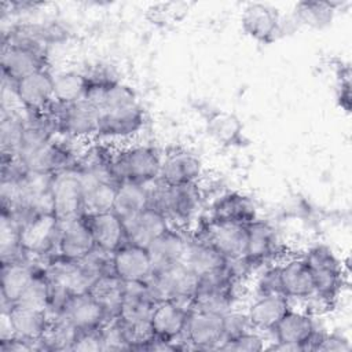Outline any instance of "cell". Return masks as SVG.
<instances>
[{"label": "cell", "mask_w": 352, "mask_h": 352, "mask_svg": "<svg viewBox=\"0 0 352 352\" xmlns=\"http://www.w3.org/2000/svg\"><path fill=\"white\" fill-rule=\"evenodd\" d=\"M129 242L148 248L172 224L165 213L151 205L124 221Z\"/></svg>", "instance_id": "obj_26"}, {"label": "cell", "mask_w": 352, "mask_h": 352, "mask_svg": "<svg viewBox=\"0 0 352 352\" xmlns=\"http://www.w3.org/2000/svg\"><path fill=\"white\" fill-rule=\"evenodd\" d=\"M48 67V48L26 40H3V84H12Z\"/></svg>", "instance_id": "obj_6"}, {"label": "cell", "mask_w": 352, "mask_h": 352, "mask_svg": "<svg viewBox=\"0 0 352 352\" xmlns=\"http://www.w3.org/2000/svg\"><path fill=\"white\" fill-rule=\"evenodd\" d=\"M337 99L340 102V106L345 110L349 111L351 107V81H349V72L345 74L341 73L337 84Z\"/></svg>", "instance_id": "obj_43"}, {"label": "cell", "mask_w": 352, "mask_h": 352, "mask_svg": "<svg viewBox=\"0 0 352 352\" xmlns=\"http://www.w3.org/2000/svg\"><path fill=\"white\" fill-rule=\"evenodd\" d=\"M201 202L199 183L166 186L158 179L150 183V205L162 210L172 226L183 228L192 221L198 214Z\"/></svg>", "instance_id": "obj_3"}, {"label": "cell", "mask_w": 352, "mask_h": 352, "mask_svg": "<svg viewBox=\"0 0 352 352\" xmlns=\"http://www.w3.org/2000/svg\"><path fill=\"white\" fill-rule=\"evenodd\" d=\"M205 128L209 138L223 147L242 146L245 140L243 124L236 114L227 110H210L205 118Z\"/></svg>", "instance_id": "obj_29"}, {"label": "cell", "mask_w": 352, "mask_h": 352, "mask_svg": "<svg viewBox=\"0 0 352 352\" xmlns=\"http://www.w3.org/2000/svg\"><path fill=\"white\" fill-rule=\"evenodd\" d=\"M162 154L150 144L131 143L114 150L113 175L118 183L148 184L158 179Z\"/></svg>", "instance_id": "obj_5"}, {"label": "cell", "mask_w": 352, "mask_h": 352, "mask_svg": "<svg viewBox=\"0 0 352 352\" xmlns=\"http://www.w3.org/2000/svg\"><path fill=\"white\" fill-rule=\"evenodd\" d=\"M243 33L260 44H272L283 37V14L268 3H248L241 14Z\"/></svg>", "instance_id": "obj_12"}, {"label": "cell", "mask_w": 352, "mask_h": 352, "mask_svg": "<svg viewBox=\"0 0 352 352\" xmlns=\"http://www.w3.org/2000/svg\"><path fill=\"white\" fill-rule=\"evenodd\" d=\"M146 282L157 302L173 300L188 307L198 287V276L191 272L184 263L166 270L154 271Z\"/></svg>", "instance_id": "obj_8"}, {"label": "cell", "mask_w": 352, "mask_h": 352, "mask_svg": "<svg viewBox=\"0 0 352 352\" xmlns=\"http://www.w3.org/2000/svg\"><path fill=\"white\" fill-rule=\"evenodd\" d=\"M352 345L349 338L338 331H322L315 351H337V352H348L351 351Z\"/></svg>", "instance_id": "obj_41"}, {"label": "cell", "mask_w": 352, "mask_h": 352, "mask_svg": "<svg viewBox=\"0 0 352 352\" xmlns=\"http://www.w3.org/2000/svg\"><path fill=\"white\" fill-rule=\"evenodd\" d=\"M84 219L96 248L107 253H113L128 242L125 224L116 212L104 210L96 213H84Z\"/></svg>", "instance_id": "obj_23"}, {"label": "cell", "mask_w": 352, "mask_h": 352, "mask_svg": "<svg viewBox=\"0 0 352 352\" xmlns=\"http://www.w3.org/2000/svg\"><path fill=\"white\" fill-rule=\"evenodd\" d=\"M183 263L198 279L224 270L228 260L205 238L195 235L188 238Z\"/></svg>", "instance_id": "obj_28"}, {"label": "cell", "mask_w": 352, "mask_h": 352, "mask_svg": "<svg viewBox=\"0 0 352 352\" xmlns=\"http://www.w3.org/2000/svg\"><path fill=\"white\" fill-rule=\"evenodd\" d=\"M52 213L58 221L80 217L85 213L84 190L76 168L51 176Z\"/></svg>", "instance_id": "obj_9"}, {"label": "cell", "mask_w": 352, "mask_h": 352, "mask_svg": "<svg viewBox=\"0 0 352 352\" xmlns=\"http://www.w3.org/2000/svg\"><path fill=\"white\" fill-rule=\"evenodd\" d=\"M25 126L26 118L23 111L19 113L18 110L6 109L3 106L0 121L1 155H16Z\"/></svg>", "instance_id": "obj_36"}, {"label": "cell", "mask_w": 352, "mask_h": 352, "mask_svg": "<svg viewBox=\"0 0 352 352\" xmlns=\"http://www.w3.org/2000/svg\"><path fill=\"white\" fill-rule=\"evenodd\" d=\"M1 320L8 326L12 337L30 344L34 351H40V340L50 323L47 311L16 302L1 307Z\"/></svg>", "instance_id": "obj_13"}, {"label": "cell", "mask_w": 352, "mask_h": 352, "mask_svg": "<svg viewBox=\"0 0 352 352\" xmlns=\"http://www.w3.org/2000/svg\"><path fill=\"white\" fill-rule=\"evenodd\" d=\"M38 267L41 263L33 258L1 263V307L16 304L22 298Z\"/></svg>", "instance_id": "obj_25"}, {"label": "cell", "mask_w": 352, "mask_h": 352, "mask_svg": "<svg viewBox=\"0 0 352 352\" xmlns=\"http://www.w3.org/2000/svg\"><path fill=\"white\" fill-rule=\"evenodd\" d=\"M51 300H52V286L41 265L37 268L30 285L28 286L26 292L23 293L22 298L18 302L48 312Z\"/></svg>", "instance_id": "obj_37"}, {"label": "cell", "mask_w": 352, "mask_h": 352, "mask_svg": "<svg viewBox=\"0 0 352 352\" xmlns=\"http://www.w3.org/2000/svg\"><path fill=\"white\" fill-rule=\"evenodd\" d=\"M96 248L84 214L76 219L59 221L56 253L70 258L82 260Z\"/></svg>", "instance_id": "obj_20"}, {"label": "cell", "mask_w": 352, "mask_h": 352, "mask_svg": "<svg viewBox=\"0 0 352 352\" xmlns=\"http://www.w3.org/2000/svg\"><path fill=\"white\" fill-rule=\"evenodd\" d=\"M78 330L60 314L50 315V323L40 340V351H72Z\"/></svg>", "instance_id": "obj_35"}, {"label": "cell", "mask_w": 352, "mask_h": 352, "mask_svg": "<svg viewBox=\"0 0 352 352\" xmlns=\"http://www.w3.org/2000/svg\"><path fill=\"white\" fill-rule=\"evenodd\" d=\"M280 252V241L275 227L261 219L248 224V250L246 258L256 267L275 263Z\"/></svg>", "instance_id": "obj_16"}, {"label": "cell", "mask_w": 352, "mask_h": 352, "mask_svg": "<svg viewBox=\"0 0 352 352\" xmlns=\"http://www.w3.org/2000/svg\"><path fill=\"white\" fill-rule=\"evenodd\" d=\"M72 351H103L100 329L78 331Z\"/></svg>", "instance_id": "obj_42"}, {"label": "cell", "mask_w": 352, "mask_h": 352, "mask_svg": "<svg viewBox=\"0 0 352 352\" xmlns=\"http://www.w3.org/2000/svg\"><path fill=\"white\" fill-rule=\"evenodd\" d=\"M7 87L25 114H40L54 102V73L50 67L34 72Z\"/></svg>", "instance_id": "obj_10"}, {"label": "cell", "mask_w": 352, "mask_h": 352, "mask_svg": "<svg viewBox=\"0 0 352 352\" xmlns=\"http://www.w3.org/2000/svg\"><path fill=\"white\" fill-rule=\"evenodd\" d=\"M282 292L290 301H305L315 294L311 270L302 256H290L279 261Z\"/></svg>", "instance_id": "obj_22"}, {"label": "cell", "mask_w": 352, "mask_h": 352, "mask_svg": "<svg viewBox=\"0 0 352 352\" xmlns=\"http://www.w3.org/2000/svg\"><path fill=\"white\" fill-rule=\"evenodd\" d=\"M153 183V182H151ZM150 205V183L139 184L131 182H122L117 186L113 212H116L122 221L131 219L146 206Z\"/></svg>", "instance_id": "obj_32"}, {"label": "cell", "mask_w": 352, "mask_h": 352, "mask_svg": "<svg viewBox=\"0 0 352 352\" xmlns=\"http://www.w3.org/2000/svg\"><path fill=\"white\" fill-rule=\"evenodd\" d=\"M254 279V293L256 296H267V294H283L282 283H280V272L279 263H270L261 267V270L256 274Z\"/></svg>", "instance_id": "obj_38"}, {"label": "cell", "mask_w": 352, "mask_h": 352, "mask_svg": "<svg viewBox=\"0 0 352 352\" xmlns=\"http://www.w3.org/2000/svg\"><path fill=\"white\" fill-rule=\"evenodd\" d=\"M155 304L147 282H125V293L117 318L125 322L150 320Z\"/></svg>", "instance_id": "obj_30"}, {"label": "cell", "mask_w": 352, "mask_h": 352, "mask_svg": "<svg viewBox=\"0 0 352 352\" xmlns=\"http://www.w3.org/2000/svg\"><path fill=\"white\" fill-rule=\"evenodd\" d=\"M224 315L190 307V314L183 334L187 349L219 351L226 340Z\"/></svg>", "instance_id": "obj_11"}, {"label": "cell", "mask_w": 352, "mask_h": 352, "mask_svg": "<svg viewBox=\"0 0 352 352\" xmlns=\"http://www.w3.org/2000/svg\"><path fill=\"white\" fill-rule=\"evenodd\" d=\"M257 217V206L250 197L243 192L228 191L213 201L208 221L249 224Z\"/></svg>", "instance_id": "obj_21"}, {"label": "cell", "mask_w": 352, "mask_h": 352, "mask_svg": "<svg viewBox=\"0 0 352 352\" xmlns=\"http://www.w3.org/2000/svg\"><path fill=\"white\" fill-rule=\"evenodd\" d=\"M315 285V297L327 308L333 307L345 283V268L333 249L324 243L309 246L302 254Z\"/></svg>", "instance_id": "obj_4"}, {"label": "cell", "mask_w": 352, "mask_h": 352, "mask_svg": "<svg viewBox=\"0 0 352 352\" xmlns=\"http://www.w3.org/2000/svg\"><path fill=\"white\" fill-rule=\"evenodd\" d=\"M338 7L340 3L334 1H300L294 6L292 15L298 26L320 30L331 25Z\"/></svg>", "instance_id": "obj_33"}, {"label": "cell", "mask_w": 352, "mask_h": 352, "mask_svg": "<svg viewBox=\"0 0 352 352\" xmlns=\"http://www.w3.org/2000/svg\"><path fill=\"white\" fill-rule=\"evenodd\" d=\"M111 271L124 282H146L153 274L148 249L125 242L111 253Z\"/></svg>", "instance_id": "obj_15"}, {"label": "cell", "mask_w": 352, "mask_h": 352, "mask_svg": "<svg viewBox=\"0 0 352 352\" xmlns=\"http://www.w3.org/2000/svg\"><path fill=\"white\" fill-rule=\"evenodd\" d=\"M292 308V301L285 294L256 296L249 304L246 315L252 327L260 333H272L283 315Z\"/></svg>", "instance_id": "obj_27"}, {"label": "cell", "mask_w": 352, "mask_h": 352, "mask_svg": "<svg viewBox=\"0 0 352 352\" xmlns=\"http://www.w3.org/2000/svg\"><path fill=\"white\" fill-rule=\"evenodd\" d=\"M88 293L102 305L110 319L118 316L124 293L125 282L114 272H107L98 276L89 286Z\"/></svg>", "instance_id": "obj_31"}, {"label": "cell", "mask_w": 352, "mask_h": 352, "mask_svg": "<svg viewBox=\"0 0 352 352\" xmlns=\"http://www.w3.org/2000/svg\"><path fill=\"white\" fill-rule=\"evenodd\" d=\"M224 334H226V340L232 338L235 336H239L248 330H252V324L249 322V318L245 312L241 311H235L234 308L231 311H228L227 314H224ZM224 340V341H226Z\"/></svg>", "instance_id": "obj_40"}, {"label": "cell", "mask_w": 352, "mask_h": 352, "mask_svg": "<svg viewBox=\"0 0 352 352\" xmlns=\"http://www.w3.org/2000/svg\"><path fill=\"white\" fill-rule=\"evenodd\" d=\"M56 314L63 315L78 331L98 330L110 320L102 305L88 292L70 294Z\"/></svg>", "instance_id": "obj_19"}, {"label": "cell", "mask_w": 352, "mask_h": 352, "mask_svg": "<svg viewBox=\"0 0 352 352\" xmlns=\"http://www.w3.org/2000/svg\"><path fill=\"white\" fill-rule=\"evenodd\" d=\"M263 349H265V338L254 329L226 340L219 348V351L231 352H258Z\"/></svg>", "instance_id": "obj_39"}, {"label": "cell", "mask_w": 352, "mask_h": 352, "mask_svg": "<svg viewBox=\"0 0 352 352\" xmlns=\"http://www.w3.org/2000/svg\"><path fill=\"white\" fill-rule=\"evenodd\" d=\"M188 314L190 307L186 304L173 300L158 301L150 316V323L155 338L183 342Z\"/></svg>", "instance_id": "obj_17"}, {"label": "cell", "mask_w": 352, "mask_h": 352, "mask_svg": "<svg viewBox=\"0 0 352 352\" xmlns=\"http://www.w3.org/2000/svg\"><path fill=\"white\" fill-rule=\"evenodd\" d=\"M52 132L76 143L96 140L99 129V109L88 99L70 104L52 102L44 111Z\"/></svg>", "instance_id": "obj_2"}, {"label": "cell", "mask_w": 352, "mask_h": 352, "mask_svg": "<svg viewBox=\"0 0 352 352\" xmlns=\"http://www.w3.org/2000/svg\"><path fill=\"white\" fill-rule=\"evenodd\" d=\"M89 102L99 109L96 140L128 143L143 131L146 114L135 89L128 84L118 81Z\"/></svg>", "instance_id": "obj_1"}, {"label": "cell", "mask_w": 352, "mask_h": 352, "mask_svg": "<svg viewBox=\"0 0 352 352\" xmlns=\"http://www.w3.org/2000/svg\"><path fill=\"white\" fill-rule=\"evenodd\" d=\"M188 236L183 228L170 226L147 248L153 261V272L182 264L187 250Z\"/></svg>", "instance_id": "obj_24"}, {"label": "cell", "mask_w": 352, "mask_h": 352, "mask_svg": "<svg viewBox=\"0 0 352 352\" xmlns=\"http://www.w3.org/2000/svg\"><path fill=\"white\" fill-rule=\"evenodd\" d=\"M87 77L82 70H60L54 74V102L70 104L85 98Z\"/></svg>", "instance_id": "obj_34"}, {"label": "cell", "mask_w": 352, "mask_h": 352, "mask_svg": "<svg viewBox=\"0 0 352 352\" xmlns=\"http://www.w3.org/2000/svg\"><path fill=\"white\" fill-rule=\"evenodd\" d=\"M319 330L316 316L305 309H294L292 307L272 330L274 341L265 348L282 352L309 351L312 340Z\"/></svg>", "instance_id": "obj_7"}, {"label": "cell", "mask_w": 352, "mask_h": 352, "mask_svg": "<svg viewBox=\"0 0 352 352\" xmlns=\"http://www.w3.org/2000/svg\"><path fill=\"white\" fill-rule=\"evenodd\" d=\"M204 175L202 160L186 148H173L162 155L158 180L166 186L198 183Z\"/></svg>", "instance_id": "obj_14"}, {"label": "cell", "mask_w": 352, "mask_h": 352, "mask_svg": "<svg viewBox=\"0 0 352 352\" xmlns=\"http://www.w3.org/2000/svg\"><path fill=\"white\" fill-rule=\"evenodd\" d=\"M198 235L208 239L228 261L246 256L248 224L208 221Z\"/></svg>", "instance_id": "obj_18"}]
</instances>
